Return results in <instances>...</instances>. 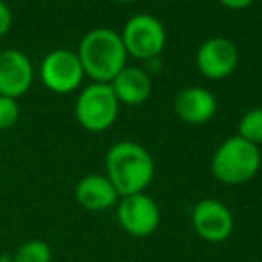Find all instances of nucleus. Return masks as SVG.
Listing matches in <instances>:
<instances>
[{"mask_svg":"<svg viewBox=\"0 0 262 262\" xmlns=\"http://www.w3.org/2000/svg\"><path fill=\"white\" fill-rule=\"evenodd\" d=\"M104 167L120 198L144 192L155 178L153 157L133 140L113 144L104 157Z\"/></svg>","mask_w":262,"mask_h":262,"instance_id":"obj_1","label":"nucleus"},{"mask_svg":"<svg viewBox=\"0 0 262 262\" xmlns=\"http://www.w3.org/2000/svg\"><path fill=\"white\" fill-rule=\"evenodd\" d=\"M77 56L84 76L94 83L110 84L113 77L126 67L127 52L120 34L108 27L92 29L81 38Z\"/></svg>","mask_w":262,"mask_h":262,"instance_id":"obj_2","label":"nucleus"},{"mask_svg":"<svg viewBox=\"0 0 262 262\" xmlns=\"http://www.w3.org/2000/svg\"><path fill=\"white\" fill-rule=\"evenodd\" d=\"M260 169L258 146L233 135L226 139L212 157V174L225 185H243Z\"/></svg>","mask_w":262,"mask_h":262,"instance_id":"obj_3","label":"nucleus"},{"mask_svg":"<svg viewBox=\"0 0 262 262\" xmlns=\"http://www.w3.org/2000/svg\"><path fill=\"white\" fill-rule=\"evenodd\" d=\"M119 99L106 83H92L81 90L76 101V119L86 131L102 133L119 117Z\"/></svg>","mask_w":262,"mask_h":262,"instance_id":"obj_4","label":"nucleus"},{"mask_svg":"<svg viewBox=\"0 0 262 262\" xmlns=\"http://www.w3.org/2000/svg\"><path fill=\"white\" fill-rule=\"evenodd\" d=\"M127 56L137 59H153L162 54L167 41L165 27L149 13L131 16L120 34Z\"/></svg>","mask_w":262,"mask_h":262,"instance_id":"obj_5","label":"nucleus"},{"mask_svg":"<svg viewBox=\"0 0 262 262\" xmlns=\"http://www.w3.org/2000/svg\"><path fill=\"white\" fill-rule=\"evenodd\" d=\"M41 83L54 94H70L77 90L84 79V70L77 52L56 49L43 58L40 67Z\"/></svg>","mask_w":262,"mask_h":262,"instance_id":"obj_6","label":"nucleus"},{"mask_svg":"<svg viewBox=\"0 0 262 262\" xmlns=\"http://www.w3.org/2000/svg\"><path fill=\"white\" fill-rule=\"evenodd\" d=\"M117 219L131 237H149L160 225V208L146 192L131 194L117 203Z\"/></svg>","mask_w":262,"mask_h":262,"instance_id":"obj_7","label":"nucleus"},{"mask_svg":"<svg viewBox=\"0 0 262 262\" xmlns=\"http://www.w3.org/2000/svg\"><path fill=\"white\" fill-rule=\"evenodd\" d=\"M196 65L201 76L217 81L232 76L239 65V51L228 38L215 36L203 41L198 49Z\"/></svg>","mask_w":262,"mask_h":262,"instance_id":"obj_8","label":"nucleus"},{"mask_svg":"<svg viewBox=\"0 0 262 262\" xmlns=\"http://www.w3.org/2000/svg\"><path fill=\"white\" fill-rule=\"evenodd\" d=\"M192 226L196 233L207 243H223L233 232V215L225 203L207 198L194 205Z\"/></svg>","mask_w":262,"mask_h":262,"instance_id":"obj_9","label":"nucleus"},{"mask_svg":"<svg viewBox=\"0 0 262 262\" xmlns=\"http://www.w3.org/2000/svg\"><path fill=\"white\" fill-rule=\"evenodd\" d=\"M34 70L33 63L16 49H8L0 52V95L18 99L33 84Z\"/></svg>","mask_w":262,"mask_h":262,"instance_id":"obj_10","label":"nucleus"},{"mask_svg":"<svg viewBox=\"0 0 262 262\" xmlns=\"http://www.w3.org/2000/svg\"><path fill=\"white\" fill-rule=\"evenodd\" d=\"M174 112L187 124H205L214 119L217 112V101L207 88H183L174 99Z\"/></svg>","mask_w":262,"mask_h":262,"instance_id":"obj_11","label":"nucleus"},{"mask_svg":"<svg viewBox=\"0 0 262 262\" xmlns=\"http://www.w3.org/2000/svg\"><path fill=\"white\" fill-rule=\"evenodd\" d=\"M76 200L84 210L101 212L115 207L120 196L106 174H88L76 185Z\"/></svg>","mask_w":262,"mask_h":262,"instance_id":"obj_12","label":"nucleus"},{"mask_svg":"<svg viewBox=\"0 0 262 262\" xmlns=\"http://www.w3.org/2000/svg\"><path fill=\"white\" fill-rule=\"evenodd\" d=\"M120 104L140 106L149 99L153 84L146 70L137 67H124L110 83Z\"/></svg>","mask_w":262,"mask_h":262,"instance_id":"obj_13","label":"nucleus"},{"mask_svg":"<svg viewBox=\"0 0 262 262\" xmlns=\"http://www.w3.org/2000/svg\"><path fill=\"white\" fill-rule=\"evenodd\" d=\"M237 135L255 146H262V108H251L241 117Z\"/></svg>","mask_w":262,"mask_h":262,"instance_id":"obj_14","label":"nucleus"},{"mask_svg":"<svg viewBox=\"0 0 262 262\" xmlns=\"http://www.w3.org/2000/svg\"><path fill=\"white\" fill-rule=\"evenodd\" d=\"M11 258L13 262H51L52 250L45 241L31 239L24 243Z\"/></svg>","mask_w":262,"mask_h":262,"instance_id":"obj_15","label":"nucleus"},{"mask_svg":"<svg viewBox=\"0 0 262 262\" xmlns=\"http://www.w3.org/2000/svg\"><path fill=\"white\" fill-rule=\"evenodd\" d=\"M20 119V106L16 99L0 95V129H9Z\"/></svg>","mask_w":262,"mask_h":262,"instance_id":"obj_16","label":"nucleus"},{"mask_svg":"<svg viewBox=\"0 0 262 262\" xmlns=\"http://www.w3.org/2000/svg\"><path fill=\"white\" fill-rule=\"evenodd\" d=\"M13 26V13L6 2L0 0V38L6 36Z\"/></svg>","mask_w":262,"mask_h":262,"instance_id":"obj_17","label":"nucleus"},{"mask_svg":"<svg viewBox=\"0 0 262 262\" xmlns=\"http://www.w3.org/2000/svg\"><path fill=\"white\" fill-rule=\"evenodd\" d=\"M219 4H223L228 9H246L248 6L253 4V0H217Z\"/></svg>","mask_w":262,"mask_h":262,"instance_id":"obj_18","label":"nucleus"},{"mask_svg":"<svg viewBox=\"0 0 262 262\" xmlns=\"http://www.w3.org/2000/svg\"><path fill=\"white\" fill-rule=\"evenodd\" d=\"M117 2H120V4H133L137 0H117Z\"/></svg>","mask_w":262,"mask_h":262,"instance_id":"obj_19","label":"nucleus"},{"mask_svg":"<svg viewBox=\"0 0 262 262\" xmlns=\"http://www.w3.org/2000/svg\"><path fill=\"white\" fill-rule=\"evenodd\" d=\"M0 262H13V258L11 257H6V255H4V257H0Z\"/></svg>","mask_w":262,"mask_h":262,"instance_id":"obj_20","label":"nucleus"}]
</instances>
